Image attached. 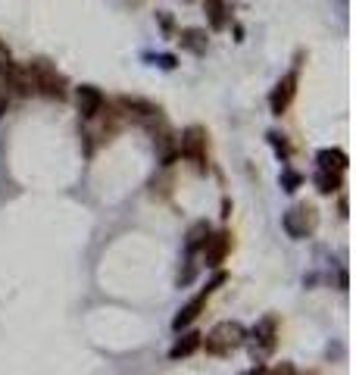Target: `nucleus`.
I'll use <instances>...</instances> for the list:
<instances>
[{"instance_id": "obj_1", "label": "nucleus", "mask_w": 356, "mask_h": 375, "mask_svg": "<svg viewBox=\"0 0 356 375\" xmlns=\"http://www.w3.org/2000/svg\"><path fill=\"white\" fill-rule=\"evenodd\" d=\"M244 344H247V328L241 322H219L209 334H203L200 347H207V354L213 356H229Z\"/></svg>"}, {"instance_id": "obj_2", "label": "nucleus", "mask_w": 356, "mask_h": 375, "mask_svg": "<svg viewBox=\"0 0 356 375\" xmlns=\"http://www.w3.org/2000/svg\"><path fill=\"white\" fill-rule=\"evenodd\" d=\"M28 78H32V88L41 91L44 97H54V100H63L66 97V78L56 72V66H50L48 60H34L28 63Z\"/></svg>"}, {"instance_id": "obj_3", "label": "nucleus", "mask_w": 356, "mask_h": 375, "mask_svg": "<svg viewBox=\"0 0 356 375\" xmlns=\"http://www.w3.org/2000/svg\"><path fill=\"white\" fill-rule=\"evenodd\" d=\"M247 338H250V350H253L256 360H266V356H272L275 354V347H278V338H282V319H278V316H262Z\"/></svg>"}, {"instance_id": "obj_4", "label": "nucleus", "mask_w": 356, "mask_h": 375, "mask_svg": "<svg viewBox=\"0 0 356 375\" xmlns=\"http://www.w3.org/2000/svg\"><path fill=\"white\" fill-rule=\"evenodd\" d=\"M225 281H229V275H225V272H219V275H216V279L209 281V285L203 288L200 294H194V297H191L188 303H185V307L178 310V316H175V319H172V325L178 328V332H182V328H188V325H194V322L200 319V313H203V310H207L209 297H213V294L219 291V288L225 285Z\"/></svg>"}, {"instance_id": "obj_5", "label": "nucleus", "mask_w": 356, "mask_h": 375, "mask_svg": "<svg viewBox=\"0 0 356 375\" xmlns=\"http://www.w3.org/2000/svg\"><path fill=\"white\" fill-rule=\"evenodd\" d=\"M282 225H284V232H288L294 241H303V238H309V235L316 232V225H319V213H316V206H309V204H297V206H291V210L284 213Z\"/></svg>"}, {"instance_id": "obj_6", "label": "nucleus", "mask_w": 356, "mask_h": 375, "mask_svg": "<svg viewBox=\"0 0 356 375\" xmlns=\"http://www.w3.org/2000/svg\"><path fill=\"white\" fill-rule=\"evenodd\" d=\"M178 157L197 166V172H207V131L200 125H191L178 141Z\"/></svg>"}, {"instance_id": "obj_7", "label": "nucleus", "mask_w": 356, "mask_h": 375, "mask_svg": "<svg viewBox=\"0 0 356 375\" xmlns=\"http://www.w3.org/2000/svg\"><path fill=\"white\" fill-rule=\"evenodd\" d=\"M231 247H235V235L231 232H209V238H207V244L200 247L203 250V263L207 266H222L225 259H229V253H231Z\"/></svg>"}, {"instance_id": "obj_8", "label": "nucleus", "mask_w": 356, "mask_h": 375, "mask_svg": "<svg viewBox=\"0 0 356 375\" xmlns=\"http://www.w3.org/2000/svg\"><path fill=\"white\" fill-rule=\"evenodd\" d=\"M75 103H78V113L85 119H94L103 113V107H107V97H103L101 88H94V85H81L78 91H75Z\"/></svg>"}, {"instance_id": "obj_9", "label": "nucleus", "mask_w": 356, "mask_h": 375, "mask_svg": "<svg viewBox=\"0 0 356 375\" xmlns=\"http://www.w3.org/2000/svg\"><path fill=\"white\" fill-rule=\"evenodd\" d=\"M294 94H297V72H288L282 82L275 85V91H272V97H269L272 113H275V116H282L284 109H288V103L294 100Z\"/></svg>"}, {"instance_id": "obj_10", "label": "nucleus", "mask_w": 356, "mask_h": 375, "mask_svg": "<svg viewBox=\"0 0 356 375\" xmlns=\"http://www.w3.org/2000/svg\"><path fill=\"white\" fill-rule=\"evenodd\" d=\"M200 344H203V334H200V332H185L182 338L172 344L169 356H172L175 363H178V360H188L191 354H197V350H200Z\"/></svg>"}, {"instance_id": "obj_11", "label": "nucleus", "mask_w": 356, "mask_h": 375, "mask_svg": "<svg viewBox=\"0 0 356 375\" xmlns=\"http://www.w3.org/2000/svg\"><path fill=\"white\" fill-rule=\"evenodd\" d=\"M319 169H328V172H344L347 169V153L337 147H325L319 150V157H316Z\"/></svg>"}, {"instance_id": "obj_12", "label": "nucleus", "mask_w": 356, "mask_h": 375, "mask_svg": "<svg viewBox=\"0 0 356 375\" xmlns=\"http://www.w3.org/2000/svg\"><path fill=\"white\" fill-rule=\"evenodd\" d=\"M344 172H328V169H319L316 172V188L319 194H337L344 188Z\"/></svg>"}, {"instance_id": "obj_13", "label": "nucleus", "mask_w": 356, "mask_h": 375, "mask_svg": "<svg viewBox=\"0 0 356 375\" xmlns=\"http://www.w3.org/2000/svg\"><path fill=\"white\" fill-rule=\"evenodd\" d=\"M207 238H209V225L207 222H194L191 225V232H188V253H197L203 244H207Z\"/></svg>"}, {"instance_id": "obj_14", "label": "nucleus", "mask_w": 356, "mask_h": 375, "mask_svg": "<svg viewBox=\"0 0 356 375\" xmlns=\"http://www.w3.org/2000/svg\"><path fill=\"white\" fill-rule=\"evenodd\" d=\"M207 13H209V25L213 28H225V22H229V10H225V3L222 0H207Z\"/></svg>"}, {"instance_id": "obj_15", "label": "nucleus", "mask_w": 356, "mask_h": 375, "mask_svg": "<svg viewBox=\"0 0 356 375\" xmlns=\"http://www.w3.org/2000/svg\"><path fill=\"white\" fill-rule=\"evenodd\" d=\"M182 44L185 47H191L194 54H200V50L207 47V34L197 32V28H188V32H182Z\"/></svg>"}, {"instance_id": "obj_16", "label": "nucleus", "mask_w": 356, "mask_h": 375, "mask_svg": "<svg viewBox=\"0 0 356 375\" xmlns=\"http://www.w3.org/2000/svg\"><path fill=\"white\" fill-rule=\"evenodd\" d=\"M262 375H319V372H306V369H297L294 363H278L272 369H262Z\"/></svg>"}, {"instance_id": "obj_17", "label": "nucleus", "mask_w": 356, "mask_h": 375, "mask_svg": "<svg viewBox=\"0 0 356 375\" xmlns=\"http://www.w3.org/2000/svg\"><path fill=\"white\" fill-rule=\"evenodd\" d=\"M272 144H275V150H278V153H282V160H288V153H291V150H288V141H284V135H278V131H272Z\"/></svg>"}, {"instance_id": "obj_18", "label": "nucleus", "mask_w": 356, "mask_h": 375, "mask_svg": "<svg viewBox=\"0 0 356 375\" xmlns=\"http://www.w3.org/2000/svg\"><path fill=\"white\" fill-rule=\"evenodd\" d=\"M303 178L297 175V172H284L282 175V184H284V191H297V184H300Z\"/></svg>"}, {"instance_id": "obj_19", "label": "nucleus", "mask_w": 356, "mask_h": 375, "mask_svg": "<svg viewBox=\"0 0 356 375\" xmlns=\"http://www.w3.org/2000/svg\"><path fill=\"white\" fill-rule=\"evenodd\" d=\"M3 109H7V94H0V116H3Z\"/></svg>"}]
</instances>
